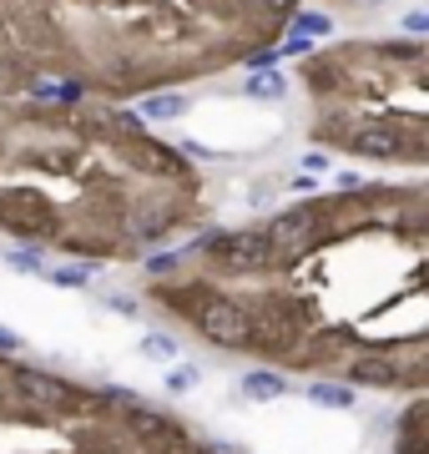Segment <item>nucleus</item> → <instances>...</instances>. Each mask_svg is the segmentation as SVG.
Returning <instances> with one entry per match:
<instances>
[{"label": "nucleus", "mask_w": 429, "mask_h": 454, "mask_svg": "<svg viewBox=\"0 0 429 454\" xmlns=\"http://www.w3.org/2000/svg\"><path fill=\"white\" fill-rule=\"evenodd\" d=\"M298 16V0H31L16 41L82 82L136 86L172 66L253 61Z\"/></svg>", "instance_id": "nucleus-1"}, {"label": "nucleus", "mask_w": 429, "mask_h": 454, "mask_svg": "<svg viewBox=\"0 0 429 454\" xmlns=\"http://www.w3.org/2000/svg\"><path fill=\"white\" fill-rule=\"evenodd\" d=\"M198 328L213 343H228V348H243V343L253 339L248 313L238 309V303H228V298H207V303L198 309Z\"/></svg>", "instance_id": "nucleus-2"}, {"label": "nucleus", "mask_w": 429, "mask_h": 454, "mask_svg": "<svg viewBox=\"0 0 429 454\" xmlns=\"http://www.w3.org/2000/svg\"><path fill=\"white\" fill-rule=\"evenodd\" d=\"M207 253L222 258V268H263L278 253V243H273V232H222L207 243Z\"/></svg>", "instance_id": "nucleus-3"}, {"label": "nucleus", "mask_w": 429, "mask_h": 454, "mask_svg": "<svg viewBox=\"0 0 429 454\" xmlns=\"http://www.w3.org/2000/svg\"><path fill=\"white\" fill-rule=\"evenodd\" d=\"M16 389L31 399V404H61L66 399V384H56V379H46V373H31V369H20L16 373Z\"/></svg>", "instance_id": "nucleus-4"}, {"label": "nucleus", "mask_w": 429, "mask_h": 454, "mask_svg": "<svg viewBox=\"0 0 429 454\" xmlns=\"http://www.w3.org/2000/svg\"><path fill=\"white\" fill-rule=\"evenodd\" d=\"M268 232H273V243H278V247L308 243V232H314V212H283L278 223L268 227Z\"/></svg>", "instance_id": "nucleus-5"}, {"label": "nucleus", "mask_w": 429, "mask_h": 454, "mask_svg": "<svg viewBox=\"0 0 429 454\" xmlns=\"http://www.w3.org/2000/svg\"><path fill=\"white\" fill-rule=\"evenodd\" d=\"M283 389H288V379L273 369H253L248 379H243V394L248 399H258V404H273V399H283Z\"/></svg>", "instance_id": "nucleus-6"}, {"label": "nucleus", "mask_w": 429, "mask_h": 454, "mask_svg": "<svg viewBox=\"0 0 429 454\" xmlns=\"http://www.w3.org/2000/svg\"><path fill=\"white\" fill-rule=\"evenodd\" d=\"M182 112H187V97H177V91H157V97H142V116H147V121H177Z\"/></svg>", "instance_id": "nucleus-7"}, {"label": "nucleus", "mask_w": 429, "mask_h": 454, "mask_svg": "<svg viewBox=\"0 0 429 454\" xmlns=\"http://www.w3.org/2000/svg\"><path fill=\"white\" fill-rule=\"evenodd\" d=\"M308 399H314L318 409H354V389H348V384H314Z\"/></svg>", "instance_id": "nucleus-8"}, {"label": "nucleus", "mask_w": 429, "mask_h": 454, "mask_svg": "<svg viewBox=\"0 0 429 454\" xmlns=\"http://www.w3.org/2000/svg\"><path fill=\"white\" fill-rule=\"evenodd\" d=\"M354 379H359V384H389V379H394V364H389V358H359V364H354Z\"/></svg>", "instance_id": "nucleus-9"}, {"label": "nucleus", "mask_w": 429, "mask_h": 454, "mask_svg": "<svg viewBox=\"0 0 429 454\" xmlns=\"http://www.w3.org/2000/svg\"><path fill=\"white\" fill-rule=\"evenodd\" d=\"M142 354L152 358V364H172V358L182 354L177 343L167 339V333H142Z\"/></svg>", "instance_id": "nucleus-10"}, {"label": "nucleus", "mask_w": 429, "mask_h": 454, "mask_svg": "<svg viewBox=\"0 0 429 454\" xmlns=\"http://www.w3.org/2000/svg\"><path fill=\"white\" fill-rule=\"evenodd\" d=\"M248 97H268V101L283 97V76H278V71H263V66H258V71L248 76Z\"/></svg>", "instance_id": "nucleus-11"}, {"label": "nucleus", "mask_w": 429, "mask_h": 454, "mask_svg": "<svg viewBox=\"0 0 429 454\" xmlns=\"http://www.w3.org/2000/svg\"><path fill=\"white\" fill-rule=\"evenodd\" d=\"M288 26H293L298 35H329V31H333V20H329V16H318V11H298Z\"/></svg>", "instance_id": "nucleus-12"}, {"label": "nucleus", "mask_w": 429, "mask_h": 454, "mask_svg": "<svg viewBox=\"0 0 429 454\" xmlns=\"http://www.w3.org/2000/svg\"><path fill=\"white\" fill-rule=\"evenodd\" d=\"M202 384V373L192 364H182V369H167V394H192Z\"/></svg>", "instance_id": "nucleus-13"}, {"label": "nucleus", "mask_w": 429, "mask_h": 454, "mask_svg": "<svg viewBox=\"0 0 429 454\" xmlns=\"http://www.w3.org/2000/svg\"><path fill=\"white\" fill-rule=\"evenodd\" d=\"M132 424L142 429V434H177V429H172V424H167L162 414H152V409H142V404L132 409Z\"/></svg>", "instance_id": "nucleus-14"}, {"label": "nucleus", "mask_w": 429, "mask_h": 454, "mask_svg": "<svg viewBox=\"0 0 429 454\" xmlns=\"http://www.w3.org/2000/svg\"><path fill=\"white\" fill-rule=\"evenodd\" d=\"M56 288H86V278H91V268H56V273H46Z\"/></svg>", "instance_id": "nucleus-15"}, {"label": "nucleus", "mask_w": 429, "mask_h": 454, "mask_svg": "<svg viewBox=\"0 0 429 454\" xmlns=\"http://www.w3.org/2000/svg\"><path fill=\"white\" fill-rule=\"evenodd\" d=\"M11 268H20V273H41V253H31V247H16V253H11Z\"/></svg>", "instance_id": "nucleus-16"}, {"label": "nucleus", "mask_w": 429, "mask_h": 454, "mask_svg": "<svg viewBox=\"0 0 429 454\" xmlns=\"http://www.w3.org/2000/svg\"><path fill=\"white\" fill-rule=\"evenodd\" d=\"M16 348H20V339L11 333V328H0V354H16Z\"/></svg>", "instance_id": "nucleus-17"}, {"label": "nucleus", "mask_w": 429, "mask_h": 454, "mask_svg": "<svg viewBox=\"0 0 429 454\" xmlns=\"http://www.w3.org/2000/svg\"><path fill=\"white\" fill-rule=\"evenodd\" d=\"M404 26H410V31H429V16H425V11H414V16L404 20Z\"/></svg>", "instance_id": "nucleus-18"}, {"label": "nucleus", "mask_w": 429, "mask_h": 454, "mask_svg": "<svg viewBox=\"0 0 429 454\" xmlns=\"http://www.w3.org/2000/svg\"><path fill=\"white\" fill-rule=\"evenodd\" d=\"M425 454H429V444H425Z\"/></svg>", "instance_id": "nucleus-19"}]
</instances>
